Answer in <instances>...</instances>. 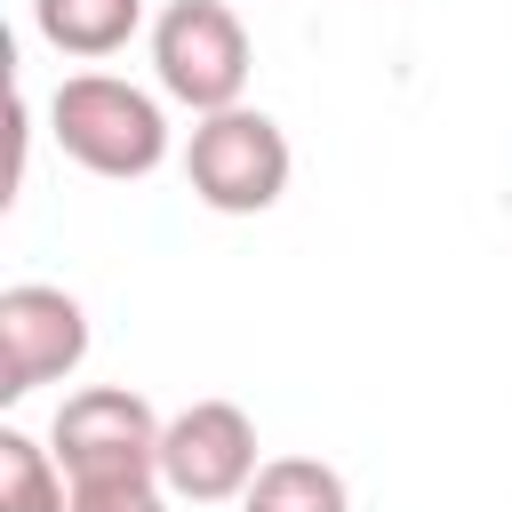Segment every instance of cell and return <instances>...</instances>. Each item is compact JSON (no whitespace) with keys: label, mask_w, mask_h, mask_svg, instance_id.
<instances>
[{"label":"cell","mask_w":512,"mask_h":512,"mask_svg":"<svg viewBox=\"0 0 512 512\" xmlns=\"http://www.w3.org/2000/svg\"><path fill=\"white\" fill-rule=\"evenodd\" d=\"M72 512H168V480L136 472V480H72Z\"/></svg>","instance_id":"10"},{"label":"cell","mask_w":512,"mask_h":512,"mask_svg":"<svg viewBox=\"0 0 512 512\" xmlns=\"http://www.w3.org/2000/svg\"><path fill=\"white\" fill-rule=\"evenodd\" d=\"M256 472H264L256 416L240 400H192V408L168 416V432H160V480H168V496H184V504H232V496H248Z\"/></svg>","instance_id":"5"},{"label":"cell","mask_w":512,"mask_h":512,"mask_svg":"<svg viewBox=\"0 0 512 512\" xmlns=\"http://www.w3.org/2000/svg\"><path fill=\"white\" fill-rule=\"evenodd\" d=\"M248 72H256V48H248V24L232 16V0H168L152 16V80L192 120L248 104Z\"/></svg>","instance_id":"3"},{"label":"cell","mask_w":512,"mask_h":512,"mask_svg":"<svg viewBox=\"0 0 512 512\" xmlns=\"http://www.w3.org/2000/svg\"><path fill=\"white\" fill-rule=\"evenodd\" d=\"M288 128L256 104H224V112H200L192 120V144H184V184L200 208L216 216H264L280 192H288Z\"/></svg>","instance_id":"2"},{"label":"cell","mask_w":512,"mask_h":512,"mask_svg":"<svg viewBox=\"0 0 512 512\" xmlns=\"http://www.w3.org/2000/svg\"><path fill=\"white\" fill-rule=\"evenodd\" d=\"M160 416L144 392L128 384H88L56 408L48 424V448L64 456L72 480H136V472H160Z\"/></svg>","instance_id":"4"},{"label":"cell","mask_w":512,"mask_h":512,"mask_svg":"<svg viewBox=\"0 0 512 512\" xmlns=\"http://www.w3.org/2000/svg\"><path fill=\"white\" fill-rule=\"evenodd\" d=\"M88 360V312L56 280L0 288V400H32L40 384H64Z\"/></svg>","instance_id":"6"},{"label":"cell","mask_w":512,"mask_h":512,"mask_svg":"<svg viewBox=\"0 0 512 512\" xmlns=\"http://www.w3.org/2000/svg\"><path fill=\"white\" fill-rule=\"evenodd\" d=\"M0 512H72V472L48 440L32 432H0Z\"/></svg>","instance_id":"9"},{"label":"cell","mask_w":512,"mask_h":512,"mask_svg":"<svg viewBox=\"0 0 512 512\" xmlns=\"http://www.w3.org/2000/svg\"><path fill=\"white\" fill-rule=\"evenodd\" d=\"M240 512H352V488L320 456H264V472L248 480Z\"/></svg>","instance_id":"8"},{"label":"cell","mask_w":512,"mask_h":512,"mask_svg":"<svg viewBox=\"0 0 512 512\" xmlns=\"http://www.w3.org/2000/svg\"><path fill=\"white\" fill-rule=\"evenodd\" d=\"M48 136L64 144V160H80L104 184H144L168 160L160 96L120 80V72H64L48 96Z\"/></svg>","instance_id":"1"},{"label":"cell","mask_w":512,"mask_h":512,"mask_svg":"<svg viewBox=\"0 0 512 512\" xmlns=\"http://www.w3.org/2000/svg\"><path fill=\"white\" fill-rule=\"evenodd\" d=\"M32 32L56 56L104 64V56H120L144 32V0H32Z\"/></svg>","instance_id":"7"}]
</instances>
